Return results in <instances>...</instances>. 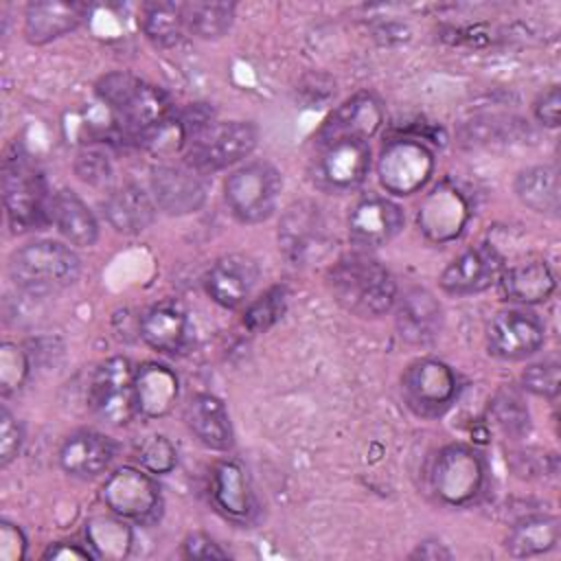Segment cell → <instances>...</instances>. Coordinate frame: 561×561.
Instances as JSON below:
<instances>
[{"label": "cell", "instance_id": "obj_1", "mask_svg": "<svg viewBox=\"0 0 561 561\" xmlns=\"http://www.w3.org/2000/svg\"><path fill=\"white\" fill-rule=\"evenodd\" d=\"M327 285L335 302L359 318L386 316L399 298L392 272L366 250L340 256L327 270Z\"/></svg>", "mask_w": 561, "mask_h": 561}, {"label": "cell", "instance_id": "obj_2", "mask_svg": "<svg viewBox=\"0 0 561 561\" xmlns=\"http://www.w3.org/2000/svg\"><path fill=\"white\" fill-rule=\"evenodd\" d=\"M81 274L77 252L55 239H35L9 256V278L33 296H48L70 287Z\"/></svg>", "mask_w": 561, "mask_h": 561}, {"label": "cell", "instance_id": "obj_3", "mask_svg": "<svg viewBox=\"0 0 561 561\" xmlns=\"http://www.w3.org/2000/svg\"><path fill=\"white\" fill-rule=\"evenodd\" d=\"M94 90L96 96L138 138L162 125L173 114L171 96L160 85H153L125 70L103 75Z\"/></svg>", "mask_w": 561, "mask_h": 561}, {"label": "cell", "instance_id": "obj_4", "mask_svg": "<svg viewBox=\"0 0 561 561\" xmlns=\"http://www.w3.org/2000/svg\"><path fill=\"white\" fill-rule=\"evenodd\" d=\"M486 486L484 456L465 443H449L438 449L430 467V491L451 508H462L482 495Z\"/></svg>", "mask_w": 561, "mask_h": 561}, {"label": "cell", "instance_id": "obj_5", "mask_svg": "<svg viewBox=\"0 0 561 561\" xmlns=\"http://www.w3.org/2000/svg\"><path fill=\"white\" fill-rule=\"evenodd\" d=\"M283 178L267 160H250L224 180V202L241 224H261L278 206Z\"/></svg>", "mask_w": 561, "mask_h": 561}, {"label": "cell", "instance_id": "obj_6", "mask_svg": "<svg viewBox=\"0 0 561 561\" xmlns=\"http://www.w3.org/2000/svg\"><path fill=\"white\" fill-rule=\"evenodd\" d=\"M2 199L9 226L15 232L42 230L50 221L53 195L44 175L26 158H9L2 171Z\"/></svg>", "mask_w": 561, "mask_h": 561}, {"label": "cell", "instance_id": "obj_7", "mask_svg": "<svg viewBox=\"0 0 561 561\" xmlns=\"http://www.w3.org/2000/svg\"><path fill=\"white\" fill-rule=\"evenodd\" d=\"M259 142L250 121H213L184 149V164L202 175L224 171L245 160Z\"/></svg>", "mask_w": 561, "mask_h": 561}, {"label": "cell", "instance_id": "obj_8", "mask_svg": "<svg viewBox=\"0 0 561 561\" xmlns=\"http://www.w3.org/2000/svg\"><path fill=\"white\" fill-rule=\"evenodd\" d=\"M458 392V375L443 359L419 357L401 373V397L416 416H443L456 403Z\"/></svg>", "mask_w": 561, "mask_h": 561}, {"label": "cell", "instance_id": "obj_9", "mask_svg": "<svg viewBox=\"0 0 561 561\" xmlns=\"http://www.w3.org/2000/svg\"><path fill=\"white\" fill-rule=\"evenodd\" d=\"M434 153L419 138L388 140L377 156V180L381 188L397 197H410L423 191L434 175Z\"/></svg>", "mask_w": 561, "mask_h": 561}, {"label": "cell", "instance_id": "obj_10", "mask_svg": "<svg viewBox=\"0 0 561 561\" xmlns=\"http://www.w3.org/2000/svg\"><path fill=\"white\" fill-rule=\"evenodd\" d=\"M373 156L368 142L333 140L318 145L309 164V180L318 191L342 195L359 188L370 171Z\"/></svg>", "mask_w": 561, "mask_h": 561}, {"label": "cell", "instance_id": "obj_11", "mask_svg": "<svg viewBox=\"0 0 561 561\" xmlns=\"http://www.w3.org/2000/svg\"><path fill=\"white\" fill-rule=\"evenodd\" d=\"M136 368L127 357H107L101 362L88 383V405L107 425H127L136 414L134 392Z\"/></svg>", "mask_w": 561, "mask_h": 561}, {"label": "cell", "instance_id": "obj_12", "mask_svg": "<svg viewBox=\"0 0 561 561\" xmlns=\"http://www.w3.org/2000/svg\"><path fill=\"white\" fill-rule=\"evenodd\" d=\"M103 504L127 522L149 524L162 511V493L153 473L123 465L101 484Z\"/></svg>", "mask_w": 561, "mask_h": 561}, {"label": "cell", "instance_id": "obj_13", "mask_svg": "<svg viewBox=\"0 0 561 561\" xmlns=\"http://www.w3.org/2000/svg\"><path fill=\"white\" fill-rule=\"evenodd\" d=\"M543 320L524 307L502 309L486 324V351L502 362L528 359L543 346Z\"/></svg>", "mask_w": 561, "mask_h": 561}, {"label": "cell", "instance_id": "obj_14", "mask_svg": "<svg viewBox=\"0 0 561 561\" xmlns=\"http://www.w3.org/2000/svg\"><path fill=\"white\" fill-rule=\"evenodd\" d=\"M469 217V199L454 184L440 182L421 199L416 226L427 241L449 243L462 234Z\"/></svg>", "mask_w": 561, "mask_h": 561}, {"label": "cell", "instance_id": "obj_15", "mask_svg": "<svg viewBox=\"0 0 561 561\" xmlns=\"http://www.w3.org/2000/svg\"><path fill=\"white\" fill-rule=\"evenodd\" d=\"M386 112L379 96L373 92H357L342 101L320 125L316 147L333 140H362L368 142L383 125Z\"/></svg>", "mask_w": 561, "mask_h": 561}, {"label": "cell", "instance_id": "obj_16", "mask_svg": "<svg viewBox=\"0 0 561 561\" xmlns=\"http://www.w3.org/2000/svg\"><path fill=\"white\" fill-rule=\"evenodd\" d=\"M405 224L401 206L381 195H366L357 199L346 217L348 239L359 250H373L390 243Z\"/></svg>", "mask_w": 561, "mask_h": 561}, {"label": "cell", "instance_id": "obj_17", "mask_svg": "<svg viewBox=\"0 0 561 561\" xmlns=\"http://www.w3.org/2000/svg\"><path fill=\"white\" fill-rule=\"evenodd\" d=\"M506 267L502 254L486 243L462 250L443 270L438 283L449 296H473L497 285L502 270Z\"/></svg>", "mask_w": 561, "mask_h": 561}, {"label": "cell", "instance_id": "obj_18", "mask_svg": "<svg viewBox=\"0 0 561 561\" xmlns=\"http://www.w3.org/2000/svg\"><path fill=\"white\" fill-rule=\"evenodd\" d=\"M149 186L156 206L175 217L197 213L208 195L204 175L188 164H158L151 171Z\"/></svg>", "mask_w": 561, "mask_h": 561}, {"label": "cell", "instance_id": "obj_19", "mask_svg": "<svg viewBox=\"0 0 561 561\" xmlns=\"http://www.w3.org/2000/svg\"><path fill=\"white\" fill-rule=\"evenodd\" d=\"M213 506L234 524H252L259 513V502L245 467L234 458L215 462L208 480Z\"/></svg>", "mask_w": 561, "mask_h": 561}, {"label": "cell", "instance_id": "obj_20", "mask_svg": "<svg viewBox=\"0 0 561 561\" xmlns=\"http://www.w3.org/2000/svg\"><path fill=\"white\" fill-rule=\"evenodd\" d=\"M259 265L248 254H226L204 274L206 296L224 309H237L248 302L259 283Z\"/></svg>", "mask_w": 561, "mask_h": 561}, {"label": "cell", "instance_id": "obj_21", "mask_svg": "<svg viewBox=\"0 0 561 561\" xmlns=\"http://www.w3.org/2000/svg\"><path fill=\"white\" fill-rule=\"evenodd\" d=\"M116 458V443L96 430H75L70 432L57 451L59 467L70 478L92 480L105 473Z\"/></svg>", "mask_w": 561, "mask_h": 561}, {"label": "cell", "instance_id": "obj_22", "mask_svg": "<svg viewBox=\"0 0 561 561\" xmlns=\"http://www.w3.org/2000/svg\"><path fill=\"white\" fill-rule=\"evenodd\" d=\"M184 425L188 432L213 451H228L234 443V432L226 403L210 392H195L184 403Z\"/></svg>", "mask_w": 561, "mask_h": 561}, {"label": "cell", "instance_id": "obj_23", "mask_svg": "<svg viewBox=\"0 0 561 561\" xmlns=\"http://www.w3.org/2000/svg\"><path fill=\"white\" fill-rule=\"evenodd\" d=\"M88 15V7L66 0H39L31 2L24 11V37L26 42L42 46L77 31Z\"/></svg>", "mask_w": 561, "mask_h": 561}, {"label": "cell", "instance_id": "obj_24", "mask_svg": "<svg viewBox=\"0 0 561 561\" xmlns=\"http://www.w3.org/2000/svg\"><path fill=\"white\" fill-rule=\"evenodd\" d=\"M138 331L142 342L162 355L182 353L191 342L188 316L175 302H158L149 307L140 316Z\"/></svg>", "mask_w": 561, "mask_h": 561}, {"label": "cell", "instance_id": "obj_25", "mask_svg": "<svg viewBox=\"0 0 561 561\" xmlns=\"http://www.w3.org/2000/svg\"><path fill=\"white\" fill-rule=\"evenodd\" d=\"M136 410L147 419L167 416L180 397V377L173 368L160 362H145L134 373Z\"/></svg>", "mask_w": 561, "mask_h": 561}, {"label": "cell", "instance_id": "obj_26", "mask_svg": "<svg viewBox=\"0 0 561 561\" xmlns=\"http://www.w3.org/2000/svg\"><path fill=\"white\" fill-rule=\"evenodd\" d=\"M497 285L511 302L539 305L554 294L557 276L543 259H526L504 267Z\"/></svg>", "mask_w": 561, "mask_h": 561}, {"label": "cell", "instance_id": "obj_27", "mask_svg": "<svg viewBox=\"0 0 561 561\" xmlns=\"http://www.w3.org/2000/svg\"><path fill=\"white\" fill-rule=\"evenodd\" d=\"M105 221L121 234H138L147 230L158 213L153 197L136 184L114 188L101 202Z\"/></svg>", "mask_w": 561, "mask_h": 561}, {"label": "cell", "instance_id": "obj_28", "mask_svg": "<svg viewBox=\"0 0 561 561\" xmlns=\"http://www.w3.org/2000/svg\"><path fill=\"white\" fill-rule=\"evenodd\" d=\"M399 335L412 344H425L440 331L443 313L436 298L425 289H410L397 298Z\"/></svg>", "mask_w": 561, "mask_h": 561}, {"label": "cell", "instance_id": "obj_29", "mask_svg": "<svg viewBox=\"0 0 561 561\" xmlns=\"http://www.w3.org/2000/svg\"><path fill=\"white\" fill-rule=\"evenodd\" d=\"M50 221L59 234L79 248H90L99 239V219L90 206L70 188H61L53 195Z\"/></svg>", "mask_w": 561, "mask_h": 561}, {"label": "cell", "instance_id": "obj_30", "mask_svg": "<svg viewBox=\"0 0 561 561\" xmlns=\"http://www.w3.org/2000/svg\"><path fill=\"white\" fill-rule=\"evenodd\" d=\"M559 519L548 513H533L517 519L506 535V552L517 559L539 557L557 548L559 543Z\"/></svg>", "mask_w": 561, "mask_h": 561}, {"label": "cell", "instance_id": "obj_31", "mask_svg": "<svg viewBox=\"0 0 561 561\" xmlns=\"http://www.w3.org/2000/svg\"><path fill=\"white\" fill-rule=\"evenodd\" d=\"M517 199L537 215L557 217L561 208V186L557 169L550 164H537L519 171L513 182Z\"/></svg>", "mask_w": 561, "mask_h": 561}, {"label": "cell", "instance_id": "obj_32", "mask_svg": "<svg viewBox=\"0 0 561 561\" xmlns=\"http://www.w3.org/2000/svg\"><path fill=\"white\" fill-rule=\"evenodd\" d=\"M316 206L298 204L283 217L278 241L294 261H305L324 243V228Z\"/></svg>", "mask_w": 561, "mask_h": 561}, {"label": "cell", "instance_id": "obj_33", "mask_svg": "<svg viewBox=\"0 0 561 561\" xmlns=\"http://www.w3.org/2000/svg\"><path fill=\"white\" fill-rule=\"evenodd\" d=\"M140 28L145 37L160 48L175 46L186 31L182 2H147L140 9Z\"/></svg>", "mask_w": 561, "mask_h": 561}, {"label": "cell", "instance_id": "obj_34", "mask_svg": "<svg viewBox=\"0 0 561 561\" xmlns=\"http://www.w3.org/2000/svg\"><path fill=\"white\" fill-rule=\"evenodd\" d=\"M85 539L90 550L103 559H123L129 554L134 533L127 519L112 513V517H94L85 524Z\"/></svg>", "mask_w": 561, "mask_h": 561}, {"label": "cell", "instance_id": "obj_35", "mask_svg": "<svg viewBox=\"0 0 561 561\" xmlns=\"http://www.w3.org/2000/svg\"><path fill=\"white\" fill-rule=\"evenodd\" d=\"M186 31L199 39H219L234 22L232 2H182Z\"/></svg>", "mask_w": 561, "mask_h": 561}, {"label": "cell", "instance_id": "obj_36", "mask_svg": "<svg viewBox=\"0 0 561 561\" xmlns=\"http://www.w3.org/2000/svg\"><path fill=\"white\" fill-rule=\"evenodd\" d=\"M285 309H287V289L283 285H274L267 291H263L259 298L248 302L243 311V324L252 333L267 331L283 318Z\"/></svg>", "mask_w": 561, "mask_h": 561}, {"label": "cell", "instance_id": "obj_37", "mask_svg": "<svg viewBox=\"0 0 561 561\" xmlns=\"http://www.w3.org/2000/svg\"><path fill=\"white\" fill-rule=\"evenodd\" d=\"M136 458L140 467L153 476L171 473L178 465V449L175 445L162 434H149L136 449Z\"/></svg>", "mask_w": 561, "mask_h": 561}, {"label": "cell", "instance_id": "obj_38", "mask_svg": "<svg viewBox=\"0 0 561 561\" xmlns=\"http://www.w3.org/2000/svg\"><path fill=\"white\" fill-rule=\"evenodd\" d=\"M28 377V357L22 346L13 342L0 344V392L9 397L18 392Z\"/></svg>", "mask_w": 561, "mask_h": 561}, {"label": "cell", "instance_id": "obj_39", "mask_svg": "<svg viewBox=\"0 0 561 561\" xmlns=\"http://www.w3.org/2000/svg\"><path fill=\"white\" fill-rule=\"evenodd\" d=\"M522 388L541 399H554L559 394V362L557 357H543L528 364L522 370Z\"/></svg>", "mask_w": 561, "mask_h": 561}, {"label": "cell", "instance_id": "obj_40", "mask_svg": "<svg viewBox=\"0 0 561 561\" xmlns=\"http://www.w3.org/2000/svg\"><path fill=\"white\" fill-rule=\"evenodd\" d=\"M24 445V427L9 408L0 410V467H7L18 458Z\"/></svg>", "mask_w": 561, "mask_h": 561}, {"label": "cell", "instance_id": "obj_41", "mask_svg": "<svg viewBox=\"0 0 561 561\" xmlns=\"http://www.w3.org/2000/svg\"><path fill=\"white\" fill-rule=\"evenodd\" d=\"M75 171L83 182L92 186H103L112 180V164L107 156L96 149H83L75 160Z\"/></svg>", "mask_w": 561, "mask_h": 561}, {"label": "cell", "instance_id": "obj_42", "mask_svg": "<svg viewBox=\"0 0 561 561\" xmlns=\"http://www.w3.org/2000/svg\"><path fill=\"white\" fill-rule=\"evenodd\" d=\"M26 535L9 519H0V561H20L26 557Z\"/></svg>", "mask_w": 561, "mask_h": 561}, {"label": "cell", "instance_id": "obj_43", "mask_svg": "<svg viewBox=\"0 0 561 561\" xmlns=\"http://www.w3.org/2000/svg\"><path fill=\"white\" fill-rule=\"evenodd\" d=\"M182 557L186 559H226L228 552L208 535L191 533L182 541Z\"/></svg>", "mask_w": 561, "mask_h": 561}, {"label": "cell", "instance_id": "obj_44", "mask_svg": "<svg viewBox=\"0 0 561 561\" xmlns=\"http://www.w3.org/2000/svg\"><path fill=\"white\" fill-rule=\"evenodd\" d=\"M533 114L543 127H559V114H561V94L559 85L546 88L533 103Z\"/></svg>", "mask_w": 561, "mask_h": 561}, {"label": "cell", "instance_id": "obj_45", "mask_svg": "<svg viewBox=\"0 0 561 561\" xmlns=\"http://www.w3.org/2000/svg\"><path fill=\"white\" fill-rule=\"evenodd\" d=\"M42 559H59V561H90L96 559V554L90 550V546H81L75 541H55L50 543Z\"/></svg>", "mask_w": 561, "mask_h": 561}, {"label": "cell", "instance_id": "obj_46", "mask_svg": "<svg viewBox=\"0 0 561 561\" xmlns=\"http://www.w3.org/2000/svg\"><path fill=\"white\" fill-rule=\"evenodd\" d=\"M412 559H427V561H438V559H451V552L445 548L440 541H423L416 546V550L410 554Z\"/></svg>", "mask_w": 561, "mask_h": 561}]
</instances>
